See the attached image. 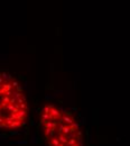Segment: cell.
I'll return each mask as SVG.
<instances>
[{"mask_svg":"<svg viewBox=\"0 0 130 146\" xmlns=\"http://www.w3.org/2000/svg\"><path fill=\"white\" fill-rule=\"evenodd\" d=\"M61 122L63 123H65V124H67V126H71L73 123H75V120L73 117H70V116H63L62 118H61Z\"/></svg>","mask_w":130,"mask_h":146,"instance_id":"7a4b0ae2","label":"cell"},{"mask_svg":"<svg viewBox=\"0 0 130 146\" xmlns=\"http://www.w3.org/2000/svg\"><path fill=\"white\" fill-rule=\"evenodd\" d=\"M10 105H17V99L13 97L10 98Z\"/></svg>","mask_w":130,"mask_h":146,"instance_id":"9a60e30c","label":"cell"},{"mask_svg":"<svg viewBox=\"0 0 130 146\" xmlns=\"http://www.w3.org/2000/svg\"><path fill=\"white\" fill-rule=\"evenodd\" d=\"M76 138H71V139H69V143H67V145L69 146H74L75 144H76Z\"/></svg>","mask_w":130,"mask_h":146,"instance_id":"7c38bea8","label":"cell"},{"mask_svg":"<svg viewBox=\"0 0 130 146\" xmlns=\"http://www.w3.org/2000/svg\"><path fill=\"white\" fill-rule=\"evenodd\" d=\"M42 112H43V113H47V115H50V113H51V106H46V107H44L43 110H42Z\"/></svg>","mask_w":130,"mask_h":146,"instance_id":"8fae6325","label":"cell"},{"mask_svg":"<svg viewBox=\"0 0 130 146\" xmlns=\"http://www.w3.org/2000/svg\"><path fill=\"white\" fill-rule=\"evenodd\" d=\"M22 96H23V93H20V92H17L16 90H13V91H12V97H13V98H16L17 100L22 98Z\"/></svg>","mask_w":130,"mask_h":146,"instance_id":"9c48e42d","label":"cell"},{"mask_svg":"<svg viewBox=\"0 0 130 146\" xmlns=\"http://www.w3.org/2000/svg\"><path fill=\"white\" fill-rule=\"evenodd\" d=\"M70 133H71V129H70V126H67V125H66V126H64V129H63V135H65V136H67V135L70 134Z\"/></svg>","mask_w":130,"mask_h":146,"instance_id":"30bf717a","label":"cell"},{"mask_svg":"<svg viewBox=\"0 0 130 146\" xmlns=\"http://www.w3.org/2000/svg\"><path fill=\"white\" fill-rule=\"evenodd\" d=\"M11 85H12V88H18L19 87V82L18 81H11Z\"/></svg>","mask_w":130,"mask_h":146,"instance_id":"5bb4252c","label":"cell"},{"mask_svg":"<svg viewBox=\"0 0 130 146\" xmlns=\"http://www.w3.org/2000/svg\"><path fill=\"white\" fill-rule=\"evenodd\" d=\"M22 99L24 100V102H26V100H27V98H26V96H25V94H23V96H22Z\"/></svg>","mask_w":130,"mask_h":146,"instance_id":"ac0fdd59","label":"cell"},{"mask_svg":"<svg viewBox=\"0 0 130 146\" xmlns=\"http://www.w3.org/2000/svg\"><path fill=\"white\" fill-rule=\"evenodd\" d=\"M59 144V141H58V138L57 137H53L52 138V141H50V143H48V145L50 146H58Z\"/></svg>","mask_w":130,"mask_h":146,"instance_id":"8992f818","label":"cell"},{"mask_svg":"<svg viewBox=\"0 0 130 146\" xmlns=\"http://www.w3.org/2000/svg\"><path fill=\"white\" fill-rule=\"evenodd\" d=\"M26 124V122H22V120H15L12 124H11V126H10V129H18V128H20L22 126H24Z\"/></svg>","mask_w":130,"mask_h":146,"instance_id":"6da1fadb","label":"cell"},{"mask_svg":"<svg viewBox=\"0 0 130 146\" xmlns=\"http://www.w3.org/2000/svg\"><path fill=\"white\" fill-rule=\"evenodd\" d=\"M55 127H56V123H55V122H52V120H50V122H47L46 124H45V129H46V128H51V129H54Z\"/></svg>","mask_w":130,"mask_h":146,"instance_id":"52a82bcc","label":"cell"},{"mask_svg":"<svg viewBox=\"0 0 130 146\" xmlns=\"http://www.w3.org/2000/svg\"><path fill=\"white\" fill-rule=\"evenodd\" d=\"M74 146H79V145H78V144H75V145H74Z\"/></svg>","mask_w":130,"mask_h":146,"instance_id":"ffe728a7","label":"cell"},{"mask_svg":"<svg viewBox=\"0 0 130 146\" xmlns=\"http://www.w3.org/2000/svg\"><path fill=\"white\" fill-rule=\"evenodd\" d=\"M58 146H64V144H59Z\"/></svg>","mask_w":130,"mask_h":146,"instance_id":"d6986e66","label":"cell"},{"mask_svg":"<svg viewBox=\"0 0 130 146\" xmlns=\"http://www.w3.org/2000/svg\"><path fill=\"white\" fill-rule=\"evenodd\" d=\"M58 141H59V143L61 144H64V145H66L69 143V139H67V137L65 136V135H63V134H61V135H58Z\"/></svg>","mask_w":130,"mask_h":146,"instance_id":"5b68a950","label":"cell"},{"mask_svg":"<svg viewBox=\"0 0 130 146\" xmlns=\"http://www.w3.org/2000/svg\"><path fill=\"white\" fill-rule=\"evenodd\" d=\"M28 109V105L27 102H24V104L19 105V110H27Z\"/></svg>","mask_w":130,"mask_h":146,"instance_id":"4fadbf2b","label":"cell"},{"mask_svg":"<svg viewBox=\"0 0 130 146\" xmlns=\"http://www.w3.org/2000/svg\"><path fill=\"white\" fill-rule=\"evenodd\" d=\"M64 126L65 125H59L58 126V135H61L63 133V129H64Z\"/></svg>","mask_w":130,"mask_h":146,"instance_id":"2e32d148","label":"cell"},{"mask_svg":"<svg viewBox=\"0 0 130 146\" xmlns=\"http://www.w3.org/2000/svg\"><path fill=\"white\" fill-rule=\"evenodd\" d=\"M16 91H17V92H20V93H22V91H23V88H22V87H20V85H19L18 88H16Z\"/></svg>","mask_w":130,"mask_h":146,"instance_id":"e0dca14e","label":"cell"},{"mask_svg":"<svg viewBox=\"0 0 130 146\" xmlns=\"http://www.w3.org/2000/svg\"><path fill=\"white\" fill-rule=\"evenodd\" d=\"M26 115H27V110H19V111L17 112V119L23 122L24 118L26 117Z\"/></svg>","mask_w":130,"mask_h":146,"instance_id":"3957f363","label":"cell"},{"mask_svg":"<svg viewBox=\"0 0 130 146\" xmlns=\"http://www.w3.org/2000/svg\"><path fill=\"white\" fill-rule=\"evenodd\" d=\"M40 120L48 122V120H51V115H47V113H42V115H40Z\"/></svg>","mask_w":130,"mask_h":146,"instance_id":"ba28073f","label":"cell"},{"mask_svg":"<svg viewBox=\"0 0 130 146\" xmlns=\"http://www.w3.org/2000/svg\"><path fill=\"white\" fill-rule=\"evenodd\" d=\"M80 124L78 123H73L71 126H70V129H71V133H76V131L80 130Z\"/></svg>","mask_w":130,"mask_h":146,"instance_id":"277c9868","label":"cell"}]
</instances>
